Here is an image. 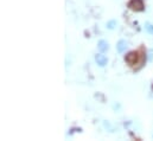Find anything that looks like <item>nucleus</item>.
Here are the masks:
<instances>
[{
    "mask_svg": "<svg viewBox=\"0 0 153 141\" xmlns=\"http://www.w3.org/2000/svg\"><path fill=\"white\" fill-rule=\"evenodd\" d=\"M137 53L135 52H129L128 55H126V57H125V61L129 64V65H133L135 62H137Z\"/></svg>",
    "mask_w": 153,
    "mask_h": 141,
    "instance_id": "2",
    "label": "nucleus"
},
{
    "mask_svg": "<svg viewBox=\"0 0 153 141\" xmlns=\"http://www.w3.org/2000/svg\"><path fill=\"white\" fill-rule=\"evenodd\" d=\"M152 88H153V85H152Z\"/></svg>",
    "mask_w": 153,
    "mask_h": 141,
    "instance_id": "10",
    "label": "nucleus"
},
{
    "mask_svg": "<svg viewBox=\"0 0 153 141\" xmlns=\"http://www.w3.org/2000/svg\"><path fill=\"white\" fill-rule=\"evenodd\" d=\"M149 61H152V56H153V50H150V52H149Z\"/></svg>",
    "mask_w": 153,
    "mask_h": 141,
    "instance_id": "9",
    "label": "nucleus"
},
{
    "mask_svg": "<svg viewBox=\"0 0 153 141\" xmlns=\"http://www.w3.org/2000/svg\"><path fill=\"white\" fill-rule=\"evenodd\" d=\"M128 7L135 12H140L144 10V1L143 0H131Z\"/></svg>",
    "mask_w": 153,
    "mask_h": 141,
    "instance_id": "1",
    "label": "nucleus"
},
{
    "mask_svg": "<svg viewBox=\"0 0 153 141\" xmlns=\"http://www.w3.org/2000/svg\"><path fill=\"white\" fill-rule=\"evenodd\" d=\"M97 47H99V50L101 51V52H105V51H107L108 50V43L106 42V40H100L99 42V44H97Z\"/></svg>",
    "mask_w": 153,
    "mask_h": 141,
    "instance_id": "5",
    "label": "nucleus"
},
{
    "mask_svg": "<svg viewBox=\"0 0 153 141\" xmlns=\"http://www.w3.org/2000/svg\"><path fill=\"white\" fill-rule=\"evenodd\" d=\"M95 97H96V99H97V97H99V99H100V100H101V101H102V102H103V101H105V99H103V96H102V95H101V94H96V95H95Z\"/></svg>",
    "mask_w": 153,
    "mask_h": 141,
    "instance_id": "8",
    "label": "nucleus"
},
{
    "mask_svg": "<svg viewBox=\"0 0 153 141\" xmlns=\"http://www.w3.org/2000/svg\"><path fill=\"white\" fill-rule=\"evenodd\" d=\"M145 27H146V30H147V32H149V33H151V35H153V25H152V24L147 23Z\"/></svg>",
    "mask_w": 153,
    "mask_h": 141,
    "instance_id": "7",
    "label": "nucleus"
},
{
    "mask_svg": "<svg viewBox=\"0 0 153 141\" xmlns=\"http://www.w3.org/2000/svg\"><path fill=\"white\" fill-rule=\"evenodd\" d=\"M117 25V23H116V20H111V22H108V24H107V27L109 29V30H113L115 26Z\"/></svg>",
    "mask_w": 153,
    "mask_h": 141,
    "instance_id": "6",
    "label": "nucleus"
},
{
    "mask_svg": "<svg viewBox=\"0 0 153 141\" xmlns=\"http://www.w3.org/2000/svg\"><path fill=\"white\" fill-rule=\"evenodd\" d=\"M95 61H96V63L100 67H105L107 64V57L105 55H101V53H99V55L95 56Z\"/></svg>",
    "mask_w": 153,
    "mask_h": 141,
    "instance_id": "3",
    "label": "nucleus"
},
{
    "mask_svg": "<svg viewBox=\"0 0 153 141\" xmlns=\"http://www.w3.org/2000/svg\"><path fill=\"white\" fill-rule=\"evenodd\" d=\"M127 46H128V43L126 40H119V43L116 45V49H117L119 52H123L127 49Z\"/></svg>",
    "mask_w": 153,
    "mask_h": 141,
    "instance_id": "4",
    "label": "nucleus"
}]
</instances>
